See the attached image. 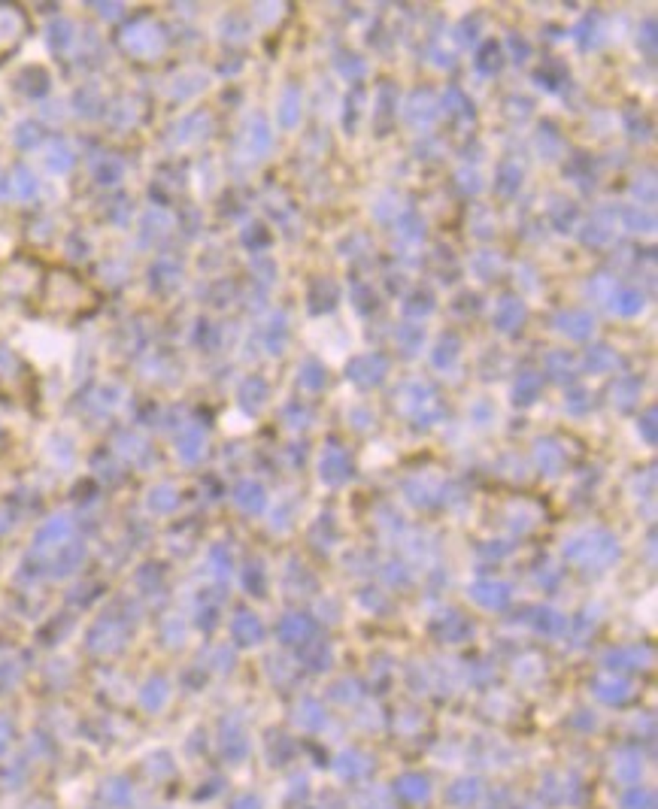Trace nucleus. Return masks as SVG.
<instances>
[{
    "instance_id": "f257e3e1",
    "label": "nucleus",
    "mask_w": 658,
    "mask_h": 809,
    "mask_svg": "<svg viewBox=\"0 0 658 809\" xmlns=\"http://www.w3.org/2000/svg\"><path fill=\"white\" fill-rule=\"evenodd\" d=\"M394 791H398V797H401V800H406V803H422V800H428V794H431L428 779L419 776V773H406V776H401L398 782H394Z\"/></svg>"
},
{
    "instance_id": "f03ea898",
    "label": "nucleus",
    "mask_w": 658,
    "mask_h": 809,
    "mask_svg": "<svg viewBox=\"0 0 658 809\" xmlns=\"http://www.w3.org/2000/svg\"><path fill=\"white\" fill-rule=\"evenodd\" d=\"M337 770H340V776L358 779V776H365V773L370 770V764H367L365 755H358V751H343L340 761H337Z\"/></svg>"
},
{
    "instance_id": "7ed1b4c3",
    "label": "nucleus",
    "mask_w": 658,
    "mask_h": 809,
    "mask_svg": "<svg viewBox=\"0 0 658 809\" xmlns=\"http://www.w3.org/2000/svg\"><path fill=\"white\" fill-rule=\"evenodd\" d=\"M476 797H480V785L473 779H461V782H455V788L449 791V800L455 806H470Z\"/></svg>"
},
{
    "instance_id": "20e7f679",
    "label": "nucleus",
    "mask_w": 658,
    "mask_h": 809,
    "mask_svg": "<svg viewBox=\"0 0 658 809\" xmlns=\"http://www.w3.org/2000/svg\"><path fill=\"white\" fill-rule=\"evenodd\" d=\"M622 806H625V809H652L655 797H652V791H646V788H631L625 797H622Z\"/></svg>"
},
{
    "instance_id": "39448f33",
    "label": "nucleus",
    "mask_w": 658,
    "mask_h": 809,
    "mask_svg": "<svg viewBox=\"0 0 658 809\" xmlns=\"http://www.w3.org/2000/svg\"><path fill=\"white\" fill-rule=\"evenodd\" d=\"M313 712H319V706H315V703H306V706H303V715H298V722H301L303 727H319V724L325 722V715H313Z\"/></svg>"
},
{
    "instance_id": "423d86ee",
    "label": "nucleus",
    "mask_w": 658,
    "mask_h": 809,
    "mask_svg": "<svg viewBox=\"0 0 658 809\" xmlns=\"http://www.w3.org/2000/svg\"><path fill=\"white\" fill-rule=\"evenodd\" d=\"M234 809H261V803L255 800V797H240V800L234 803Z\"/></svg>"
}]
</instances>
